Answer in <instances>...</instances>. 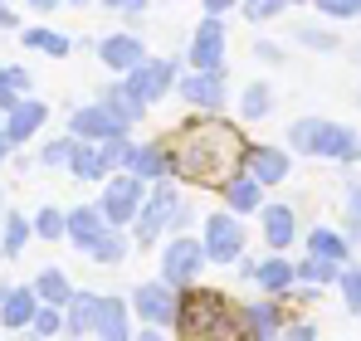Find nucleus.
Returning a JSON list of instances; mask_svg holds the SVG:
<instances>
[{
	"label": "nucleus",
	"instance_id": "1",
	"mask_svg": "<svg viewBox=\"0 0 361 341\" xmlns=\"http://www.w3.org/2000/svg\"><path fill=\"white\" fill-rule=\"evenodd\" d=\"M161 147H166V175L190 180V185H215V190H220L230 175H240L244 151H249L240 127H230V122H220V117L180 127L176 137H166Z\"/></svg>",
	"mask_w": 361,
	"mask_h": 341
},
{
	"label": "nucleus",
	"instance_id": "2",
	"mask_svg": "<svg viewBox=\"0 0 361 341\" xmlns=\"http://www.w3.org/2000/svg\"><path fill=\"white\" fill-rule=\"evenodd\" d=\"M240 317L230 312L225 292L210 287H190L185 297H176V332L185 337H240Z\"/></svg>",
	"mask_w": 361,
	"mask_h": 341
},
{
	"label": "nucleus",
	"instance_id": "3",
	"mask_svg": "<svg viewBox=\"0 0 361 341\" xmlns=\"http://www.w3.org/2000/svg\"><path fill=\"white\" fill-rule=\"evenodd\" d=\"M293 151L307 156H342V161H361V137L352 127H337V122H317V117H302L288 132Z\"/></svg>",
	"mask_w": 361,
	"mask_h": 341
},
{
	"label": "nucleus",
	"instance_id": "4",
	"mask_svg": "<svg viewBox=\"0 0 361 341\" xmlns=\"http://www.w3.org/2000/svg\"><path fill=\"white\" fill-rule=\"evenodd\" d=\"M171 83H176V63H171V58H142V63L127 68V83H122V88H127L132 103L147 108V103H157Z\"/></svg>",
	"mask_w": 361,
	"mask_h": 341
},
{
	"label": "nucleus",
	"instance_id": "5",
	"mask_svg": "<svg viewBox=\"0 0 361 341\" xmlns=\"http://www.w3.org/2000/svg\"><path fill=\"white\" fill-rule=\"evenodd\" d=\"M180 215H185V205L176 200V190L161 185V190H157L147 205H137V215H132V220H137V244H152L166 225H180Z\"/></svg>",
	"mask_w": 361,
	"mask_h": 341
},
{
	"label": "nucleus",
	"instance_id": "6",
	"mask_svg": "<svg viewBox=\"0 0 361 341\" xmlns=\"http://www.w3.org/2000/svg\"><path fill=\"white\" fill-rule=\"evenodd\" d=\"M205 259H215V264H235L240 259V249H244V229L235 215H210L205 220Z\"/></svg>",
	"mask_w": 361,
	"mask_h": 341
},
{
	"label": "nucleus",
	"instance_id": "7",
	"mask_svg": "<svg viewBox=\"0 0 361 341\" xmlns=\"http://www.w3.org/2000/svg\"><path fill=\"white\" fill-rule=\"evenodd\" d=\"M137 205H142V175H118V180H108V190H103V220L108 225H127L132 215H137Z\"/></svg>",
	"mask_w": 361,
	"mask_h": 341
},
{
	"label": "nucleus",
	"instance_id": "8",
	"mask_svg": "<svg viewBox=\"0 0 361 341\" xmlns=\"http://www.w3.org/2000/svg\"><path fill=\"white\" fill-rule=\"evenodd\" d=\"M200 264H210L205 249H200L195 239H176V244H166V254H161V278L171 287H185L200 273Z\"/></svg>",
	"mask_w": 361,
	"mask_h": 341
},
{
	"label": "nucleus",
	"instance_id": "9",
	"mask_svg": "<svg viewBox=\"0 0 361 341\" xmlns=\"http://www.w3.org/2000/svg\"><path fill=\"white\" fill-rule=\"evenodd\" d=\"M180 98L195 103L200 113H220V103H225V68H200L195 78L180 83Z\"/></svg>",
	"mask_w": 361,
	"mask_h": 341
},
{
	"label": "nucleus",
	"instance_id": "10",
	"mask_svg": "<svg viewBox=\"0 0 361 341\" xmlns=\"http://www.w3.org/2000/svg\"><path fill=\"white\" fill-rule=\"evenodd\" d=\"M137 312L152 322V327H166V322H176V287L166 283H142L137 287Z\"/></svg>",
	"mask_w": 361,
	"mask_h": 341
},
{
	"label": "nucleus",
	"instance_id": "11",
	"mask_svg": "<svg viewBox=\"0 0 361 341\" xmlns=\"http://www.w3.org/2000/svg\"><path fill=\"white\" fill-rule=\"evenodd\" d=\"M190 63H195V68H220V63H225V25H220V15H210V20L195 30Z\"/></svg>",
	"mask_w": 361,
	"mask_h": 341
},
{
	"label": "nucleus",
	"instance_id": "12",
	"mask_svg": "<svg viewBox=\"0 0 361 341\" xmlns=\"http://www.w3.org/2000/svg\"><path fill=\"white\" fill-rule=\"evenodd\" d=\"M44 117H49V108H44V103L20 98V103L10 108V117H5V127H0V132H5V137H10V147H15V142H30V137L44 127Z\"/></svg>",
	"mask_w": 361,
	"mask_h": 341
},
{
	"label": "nucleus",
	"instance_id": "13",
	"mask_svg": "<svg viewBox=\"0 0 361 341\" xmlns=\"http://www.w3.org/2000/svg\"><path fill=\"white\" fill-rule=\"evenodd\" d=\"M113 132H127V127H122L103 103H98V108H78V113H73V137H83V142H103V137H113Z\"/></svg>",
	"mask_w": 361,
	"mask_h": 341
},
{
	"label": "nucleus",
	"instance_id": "14",
	"mask_svg": "<svg viewBox=\"0 0 361 341\" xmlns=\"http://www.w3.org/2000/svg\"><path fill=\"white\" fill-rule=\"evenodd\" d=\"M98 58H103L108 68L127 73L132 63H142V58H147V49H142V39H137V35H108V39L98 44Z\"/></svg>",
	"mask_w": 361,
	"mask_h": 341
},
{
	"label": "nucleus",
	"instance_id": "15",
	"mask_svg": "<svg viewBox=\"0 0 361 341\" xmlns=\"http://www.w3.org/2000/svg\"><path fill=\"white\" fill-rule=\"evenodd\" d=\"M244 166H249V175H254L259 185H274V180L288 175V156H283L279 147H254V151H244Z\"/></svg>",
	"mask_w": 361,
	"mask_h": 341
},
{
	"label": "nucleus",
	"instance_id": "16",
	"mask_svg": "<svg viewBox=\"0 0 361 341\" xmlns=\"http://www.w3.org/2000/svg\"><path fill=\"white\" fill-rule=\"evenodd\" d=\"M98 302H103L98 292H73V297L63 302V307H68V317H63V327H68L73 337H88V332L98 327Z\"/></svg>",
	"mask_w": 361,
	"mask_h": 341
},
{
	"label": "nucleus",
	"instance_id": "17",
	"mask_svg": "<svg viewBox=\"0 0 361 341\" xmlns=\"http://www.w3.org/2000/svg\"><path fill=\"white\" fill-rule=\"evenodd\" d=\"M35 307H39L35 287H15V292H5V297H0V322H5L10 332H15V327H30Z\"/></svg>",
	"mask_w": 361,
	"mask_h": 341
},
{
	"label": "nucleus",
	"instance_id": "18",
	"mask_svg": "<svg viewBox=\"0 0 361 341\" xmlns=\"http://www.w3.org/2000/svg\"><path fill=\"white\" fill-rule=\"evenodd\" d=\"M127 170L142 175V180H166V147H161V142L132 147V151H127Z\"/></svg>",
	"mask_w": 361,
	"mask_h": 341
},
{
	"label": "nucleus",
	"instance_id": "19",
	"mask_svg": "<svg viewBox=\"0 0 361 341\" xmlns=\"http://www.w3.org/2000/svg\"><path fill=\"white\" fill-rule=\"evenodd\" d=\"M68 166H73V175H78V180H103V175H108L103 156H98V142H83V137H73Z\"/></svg>",
	"mask_w": 361,
	"mask_h": 341
},
{
	"label": "nucleus",
	"instance_id": "20",
	"mask_svg": "<svg viewBox=\"0 0 361 341\" xmlns=\"http://www.w3.org/2000/svg\"><path fill=\"white\" fill-rule=\"evenodd\" d=\"M293 234H298V220H293L288 205H269V210H264V239H269L274 249H288Z\"/></svg>",
	"mask_w": 361,
	"mask_h": 341
},
{
	"label": "nucleus",
	"instance_id": "21",
	"mask_svg": "<svg viewBox=\"0 0 361 341\" xmlns=\"http://www.w3.org/2000/svg\"><path fill=\"white\" fill-rule=\"evenodd\" d=\"M220 190H225L230 210H259V205H264V185H259L254 175H230Z\"/></svg>",
	"mask_w": 361,
	"mask_h": 341
},
{
	"label": "nucleus",
	"instance_id": "22",
	"mask_svg": "<svg viewBox=\"0 0 361 341\" xmlns=\"http://www.w3.org/2000/svg\"><path fill=\"white\" fill-rule=\"evenodd\" d=\"M103 225H108V220H103L93 205H78V210H68V215H63V234H68L78 249H83V244H88V239H93Z\"/></svg>",
	"mask_w": 361,
	"mask_h": 341
},
{
	"label": "nucleus",
	"instance_id": "23",
	"mask_svg": "<svg viewBox=\"0 0 361 341\" xmlns=\"http://www.w3.org/2000/svg\"><path fill=\"white\" fill-rule=\"evenodd\" d=\"M83 249H88V259H93V264H118L122 254H127V239L118 234V225H103L88 244H83Z\"/></svg>",
	"mask_w": 361,
	"mask_h": 341
},
{
	"label": "nucleus",
	"instance_id": "24",
	"mask_svg": "<svg viewBox=\"0 0 361 341\" xmlns=\"http://www.w3.org/2000/svg\"><path fill=\"white\" fill-rule=\"evenodd\" d=\"M93 332L108 337V341L127 337V307H122V297H103V302H98V327H93Z\"/></svg>",
	"mask_w": 361,
	"mask_h": 341
},
{
	"label": "nucleus",
	"instance_id": "25",
	"mask_svg": "<svg viewBox=\"0 0 361 341\" xmlns=\"http://www.w3.org/2000/svg\"><path fill=\"white\" fill-rule=\"evenodd\" d=\"M249 278L264 287V292H283V287L293 283V264H288V259H269V264H254Z\"/></svg>",
	"mask_w": 361,
	"mask_h": 341
},
{
	"label": "nucleus",
	"instance_id": "26",
	"mask_svg": "<svg viewBox=\"0 0 361 341\" xmlns=\"http://www.w3.org/2000/svg\"><path fill=\"white\" fill-rule=\"evenodd\" d=\"M240 322L249 327V332H254V337H274L283 317H279V307H274V302H254V307H244Z\"/></svg>",
	"mask_w": 361,
	"mask_h": 341
},
{
	"label": "nucleus",
	"instance_id": "27",
	"mask_svg": "<svg viewBox=\"0 0 361 341\" xmlns=\"http://www.w3.org/2000/svg\"><path fill=\"white\" fill-rule=\"evenodd\" d=\"M35 297H39V302H54V307H63V302L73 297V287H68V278H63L59 268H44V273H39V283H35Z\"/></svg>",
	"mask_w": 361,
	"mask_h": 341
},
{
	"label": "nucleus",
	"instance_id": "28",
	"mask_svg": "<svg viewBox=\"0 0 361 341\" xmlns=\"http://www.w3.org/2000/svg\"><path fill=\"white\" fill-rule=\"evenodd\" d=\"M25 88H30V73L25 68H0V113H10Z\"/></svg>",
	"mask_w": 361,
	"mask_h": 341
},
{
	"label": "nucleus",
	"instance_id": "29",
	"mask_svg": "<svg viewBox=\"0 0 361 341\" xmlns=\"http://www.w3.org/2000/svg\"><path fill=\"white\" fill-rule=\"evenodd\" d=\"M30 234H35V229H30V220L10 215V220H5V239H0V254H5V259H20V249L30 244Z\"/></svg>",
	"mask_w": 361,
	"mask_h": 341
},
{
	"label": "nucleus",
	"instance_id": "30",
	"mask_svg": "<svg viewBox=\"0 0 361 341\" xmlns=\"http://www.w3.org/2000/svg\"><path fill=\"white\" fill-rule=\"evenodd\" d=\"M307 249H312V254H322V259H337V264L347 259V239H342V234H332V229H312V234H307Z\"/></svg>",
	"mask_w": 361,
	"mask_h": 341
},
{
	"label": "nucleus",
	"instance_id": "31",
	"mask_svg": "<svg viewBox=\"0 0 361 341\" xmlns=\"http://www.w3.org/2000/svg\"><path fill=\"white\" fill-rule=\"evenodd\" d=\"M337 259H322V254H312V259H302L298 264V278H307V283H332L337 278Z\"/></svg>",
	"mask_w": 361,
	"mask_h": 341
},
{
	"label": "nucleus",
	"instance_id": "32",
	"mask_svg": "<svg viewBox=\"0 0 361 341\" xmlns=\"http://www.w3.org/2000/svg\"><path fill=\"white\" fill-rule=\"evenodd\" d=\"M25 44H30V49H44V54H54V58L68 54V39L54 35V30H25Z\"/></svg>",
	"mask_w": 361,
	"mask_h": 341
},
{
	"label": "nucleus",
	"instance_id": "33",
	"mask_svg": "<svg viewBox=\"0 0 361 341\" xmlns=\"http://www.w3.org/2000/svg\"><path fill=\"white\" fill-rule=\"evenodd\" d=\"M127 132H113V137H103V147H98V156H103V166L113 170V166H127Z\"/></svg>",
	"mask_w": 361,
	"mask_h": 341
},
{
	"label": "nucleus",
	"instance_id": "34",
	"mask_svg": "<svg viewBox=\"0 0 361 341\" xmlns=\"http://www.w3.org/2000/svg\"><path fill=\"white\" fill-rule=\"evenodd\" d=\"M103 108H108V113L118 117L122 127H127V122H132V117L142 113V103H132V98H127V88H113V93H108V98H103Z\"/></svg>",
	"mask_w": 361,
	"mask_h": 341
},
{
	"label": "nucleus",
	"instance_id": "35",
	"mask_svg": "<svg viewBox=\"0 0 361 341\" xmlns=\"http://www.w3.org/2000/svg\"><path fill=\"white\" fill-rule=\"evenodd\" d=\"M240 113L244 117H264V113H269V88H264V83H249V88H244Z\"/></svg>",
	"mask_w": 361,
	"mask_h": 341
},
{
	"label": "nucleus",
	"instance_id": "36",
	"mask_svg": "<svg viewBox=\"0 0 361 341\" xmlns=\"http://www.w3.org/2000/svg\"><path fill=\"white\" fill-rule=\"evenodd\" d=\"M30 327H35L39 337H54V332H59V327H63L59 307H54V302H49V307H35V317H30Z\"/></svg>",
	"mask_w": 361,
	"mask_h": 341
},
{
	"label": "nucleus",
	"instance_id": "37",
	"mask_svg": "<svg viewBox=\"0 0 361 341\" xmlns=\"http://www.w3.org/2000/svg\"><path fill=\"white\" fill-rule=\"evenodd\" d=\"M337 278H342V297H347V307L361 317V268H347V273L337 268Z\"/></svg>",
	"mask_w": 361,
	"mask_h": 341
},
{
	"label": "nucleus",
	"instance_id": "38",
	"mask_svg": "<svg viewBox=\"0 0 361 341\" xmlns=\"http://www.w3.org/2000/svg\"><path fill=\"white\" fill-rule=\"evenodd\" d=\"M30 229H35L39 239H59V234H63V215H59V210H39Z\"/></svg>",
	"mask_w": 361,
	"mask_h": 341
},
{
	"label": "nucleus",
	"instance_id": "39",
	"mask_svg": "<svg viewBox=\"0 0 361 341\" xmlns=\"http://www.w3.org/2000/svg\"><path fill=\"white\" fill-rule=\"evenodd\" d=\"M322 15H332V20H352V15H361V0H312Z\"/></svg>",
	"mask_w": 361,
	"mask_h": 341
},
{
	"label": "nucleus",
	"instance_id": "40",
	"mask_svg": "<svg viewBox=\"0 0 361 341\" xmlns=\"http://www.w3.org/2000/svg\"><path fill=\"white\" fill-rule=\"evenodd\" d=\"M283 5H288V0H244V15H249V20H274Z\"/></svg>",
	"mask_w": 361,
	"mask_h": 341
},
{
	"label": "nucleus",
	"instance_id": "41",
	"mask_svg": "<svg viewBox=\"0 0 361 341\" xmlns=\"http://www.w3.org/2000/svg\"><path fill=\"white\" fill-rule=\"evenodd\" d=\"M68 151H73V142H49L44 147V166H68Z\"/></svg>",
	"mask_w": 361,
	"mask_h": 341
},
{
	"label": "nucleus",
	"instance_id": "42",
	"mask_svg": "<svg viewBox=\"0 0 361 341\" xmlns=\"http://www.w3.org/2000/svg\"><path fill=\"white\" fill-rule=\"evenodd\" d=\"M298 39H302V44H312V49H332V44H337V39L322 35V30H298Z\"/></svg>",
	"mask_w": 361,
	"mask_h": 341
},
{
	"label": "nucleus",
	"instance_id": "43",
	"mask_svg": "<svg viewBox=\"0 0 361 341\" xmlns=\"http://www.w3.org/2000/svg\"><path fill=\"white\" fill-rule=\"evenodd\" d=\"M347 200H352V220H347V229H352V239H357V234H361V185H352Z\"/></svg>",
	"mask_w": 361,
	"mask_h": 341
},
{
	"label": "nucleus",
	"instance_id": "44",
	"mask_svg": "<svg viewBox=\"0 0 361 341\" xmlns=\"http://www.w3.org/2000/svg\"><path fill=\"white\" fill-rule=\"evenodd\" d=\"M230 5H235V0H205V10H210V15H220V10H230Z\"/></svg>",
	"mask_w": 361,
	"mask_h": 341
},
{
	"label": "nucleus",
	"instance_id": "45",
	"mask_svg": "<svg viewBox=\"0 0 361 341\" xmlns=\"http://www.w3.org/2000/svg\"><path fill=\"white\" fill-rule=\"evenodd\" d=\"M10 25H15V15H10V10L0 5V30H10Z\"/></svg>",
	"mask_w": 361,
	"mask_h": 341
},
{
	"label": "nucleus",
	"instance_id": "46",
	"mask_svg": "<svg viewBox=\"0 0 361 341\" xmlns=\"http://www.w3.org/2000/svg\"><path fill=\"white\" fill-rule=\"evenodd\" d=\"M30 5H35V10H54L59 0H30Z\"/></svg>",
	"mask_w": 361,
	"mask_h": 341
},
{
	"label": "nucleus",
	"instance_id": "47",
	"mask_svg": "<svg viewBox=\"0 0 361 341\" xmlns=\"http://www.w3.org/2000/svg\"><path fill=\"white\" fill-rule=\"evenodd\" d=\"M5 156H10V137L0 132V161H5Z\"/></svg>",
	"mask_w": 361,
	"mask_h": 341
},
{
	"label": "nucleus",
	"instance_id": "48",
	"mask_svg": "<svg viewBox=\"0 0 361 341\" xmlns=\"http://www.w3.org/2000/svg\"><path fill=\"white\" fill-rule=\"evenodd\" d=\"M103 5H127V0H103Z\"/></svg>",
	"mask_w": 361,
	"mask_h": 341
},
{
	"label": "nucleus",
	"instance_id": "49",
	"mask_svg": "<svg viewBox=\"0 0 361 341\" xmlns=\"http://www.w3.org/2000/svg\"><path fill=\"white\" fill-rule=\"evenodd\" d=\"M68 5H88V0H68Z\"/></svg>",
	"mask_w": 361,
	"mask_h": 341
},
{
	"label": "nucleus",
	"instance_id": "50",
	"mask_svg": "<svg viewBox=\"0 0 361 341\" xmlns=\"http://www.w3.org/2000/svg\"><path fill=\"white\" fill-rule=\"evenodd\" d=\"M293 5H302V0H293Z\"/></svg>",
	"mask_w": 361,
	"mask_h": 341
}]
</instances>
